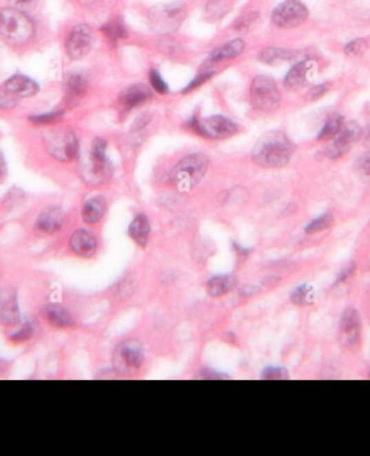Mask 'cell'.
Masks as SVG:
<instances>
[{
  "instance_id": "cell-1",
  "label": "cell",
  "mask_w": 370,
  "mask_h": 456,
  "mask_svg": "<svg viewBox=\"0 0 370 456\" xmlns=\"http://www.w3.org/2000/svg\"><path fill=\"white\" fill-rule=\"evenodd\" d=\"M294 146L282 131H269L258 140L252 150V159L265 168H277L287 164Z\"/></svg>"
},
{
  "instance_id": "cell-2",
  "label": "cell",
  "mask_w": 370,
  "mask_h": 456,
  "mask_svg": "<svg viewBox=\"0 0 370 456\" xmlns=\"http://www.w3.org/2000/svg\"><path fill=\"white\" fill-rule=\"evenodd\" d=\"M35 26L25 13L13 8L0 11V35L12 46L25 45L34 37Z\"/></svg>"
},
{
  "instance_id": "cell-3",
  "label": "cell",
  "mask_w": 370,
  "mask_h": 456,
  "mask_svg": "<svg viewBox=\"0 0 370 456\" xmlns=\"http://www.w3.org/2000/svg\"><path fill=\"white\" fill-rule=\"evenodd\" d=\"M209 166L208 157L204 154H191L184 157L172 169L170 180L181 192L191 191L202 181Z\"/></svg>"
},
{
  "instance_id": "cell-4",
  "label": "cell",
  "mask_w": 370,
  "mask_h": 456,
  "mask_svg": "<svg viewBox=\"0 0 370 456\" xmlns=\"http://www.w3.org/2000/svg\"><path fill=\"white\" fill-rule=\"evenodd\" d=\"M185 7L181 3H161L150 9L147 14L149 26L158 34H172L179 30L185 20Z\"/></svg>"
},
{
  "instance_id": "cell-5",
  "label": "cell",
  "mask_w": 370,
  "mask_h": 456,
  "mask_svg": "<svg viewBox=\"0 0 370 456\" xmlns=\"http://www.w3.org/2000/svg\"><path fill=\"white\" fill-rule=\"evenodd\" d=\"M187 128L199 136L214 140H225L237 134L238 126L225 116L214 115L199 119L193 117L187 123Z\"/></svg>"
},
{
  "instance_id": "cell-6",
  "label": "cell",
  "mask_w": 370,
  "mask_h": 456,
  "mask_svg": "<svg viewBox=\"0 0 370 456\" xmlns=\"http://www.w3.org/2000/svg\"><path fill=\"white\" fill-rule=\"evenodd\" d=\"M280 101V90L272 79L267 76L254 77L250 86V103L256 111L272 113Z\"/></svg>"
},
{
  "instance_id": "cell-7",
  "label": "cell",
  "mask_w": 370,
  "mask_h": 456,
  "mask_svg": "<svg viewBox=\"0 0 370 456\" xmlns=\"http://www.w3.org/2000/svg\"><path fill=\"white\" fill-rule=\"evenodd\" d=\"M43 142L48 153L58 161H71L79 154V140L73 131L51 130L45 135Z\"/></svg>"
},
{
  "instance_id": "cell-8",
  "label": "cell",
  "mask_w": 370,
  "mask_h": 456,
  "mask_svg": "<svg viewBox=\"0 0 370 456\" xmlns=\"http://www.w3.org/2000/svg\"><path fill=\"white\" fill-rule=\"evenodd\" d=\"M307 14V8L299 0H285L275 8L272 20L278 28H294L301 26Z\"/></svg>"
},
{
  "instance_id": "cell-9",
  "label": "cell",
  "mask_w": 370,
  "mask_h": 456,
  "mask_svg": "<svg viewBox=\"0 0 370 456\" xmlns=\"http://www.w3.org/2000/svg\"><path fill=\"white\" fill-rule=\"evenodd\" d=\"M92 43H94V36L90 28L85 24H81L75 26L71 30V33L68 34L65 43L66 53L73 60H79L90 52Z\"/></svg>"
},
{
  "instance_id": "cell-10",
  "label": "cell",
  "mask_w": 370,
  "mask_h": 456,
  "mask_svg": "<svg viewBox=\"0 0 370 456\" xmlns=\"http://www.w3.org/2000/svg\"><path fill=\"white\" fill-rule=\"evenodd\" d=\"M360 136H362V130L358 123L354 121L345 123L343 128L336 137L335 142L331 146L329 152L330 159H340L345 154L348 153L353 144H356L360 140Z\"/></svg>"
},
{
  "instance_id": "cell-11",
  "label": "cell",
  "mask_w": 370,
  "mask_h": 456,
  "mask_svg": "<svg viewBox=\"0 0 370 456\" xmlns=\"http://www.w3.org/2000/svg\"><path fill=\"white\" fill-rule=\"evenodd\" d=\"M107 143L102 138L94 139L90 151V174L92 178L102 181L111 175V166L106 157Z\"/></svg>"
},
{
  "instance_id": "cell-12",
  "label": "cell",
  "mask_w": 370,
  "mask_h": 456,
  "mask_svg": "<svg viewBox=\"0 0 370 456\" xmlns=\"http://www.w3.org/2000/svg\"><path fill=\"white\" fill-rule=\"evenodd\" d=\"M360 323L354 309H349L343 315L340 326V341L347 348H356L360 343Z\"/></svg>"
},
{
  "instance_id": "cell-13",
  "label": "cell",
  "mask_w": 370,
  "mask_h": 456,
  "mask_svg": "<svg viewBox=\"0 0 370 456\" xmlns=\"http://www.w3.org/2000/svg\"><path fill=\"white\" fill-rule=\"evenodd\" d=\"M152 97L151 90L149 87L143 83H136L131 85L121 91L119 95V102L125 111L136 109L138 106L145 103Z\"/></svg>"
},
{
  "instance_id": "cell-14",
  "label": "cell",
  "mask_w": 370,
  "mask_h": 456,
  "mask_svg": "<svg viewBox=\"0 0 370 456\" xmlns=\"http://www.w3.org/2000/svg\"><path fill=\"white\" fill-rule=\"evenodd\" d=\"M64 214L59 207L45 208L38 216L36 221V229L39 233L45 235H53L61 229L63 225Z\"/></svg>"
},
{
  "instance_id": "cell-15",
  "label": "cell",
  "mask_w": 370,
  "mask_h": 456,
  "mask_svg": "<svg viewBox=\"0 0 370 456\" xmlns=\"http://www.w3.org/2000/svg\"><path fill=\"white\" fill-rule=\"evenodd\" d=\"M70 246L76 255L91 257L96 250V239L88 230H77L70 239Z\"/></svg>"
},
{
  "instance_id": "cell-16",
  "label": "cell",
  "mask_w": 370,
  "mask_h": 456,
  "mask_svg": "<svg viewBox=\"0 0 370 456\" xmlns=\"http://www.w3.org/2000/svg\"><path fill=\"white\" fill-rule=\"evenodd\" d=\"M313 70L312 61H301L292 66L285 76L284 86L288 90H298L309 81V75Z\"/></svg>"
},
{
  "instance_id": "cell-17",
  "label": "cell",
  "mask_w": 370,
  "mask_h": 456,
  "mask_svg": "<svg viewBox=\"0 0 370 456\" xmlns=\"http://www.w3.org/2000/svg\"><path fill=\"white\" fill-rule=\"evenodd\" d=\"M37 83L28 76L14 75L8 79L5 83V90L11 96L19 98H28L37 94Z\"/></svg>"
},
{
  "instance_id": "cell-18",
  "label": "cell",
  "mask_w": 370,
  "mask_h": 456,
  "mask_svg": "<svg viewBox=\"0 0 370 456\" xmlns=\"http://www.w3.org/2000/svg\"><path fill=\"white\" fill-rule=\"evenodd\" d=\"M245 47H246V45L240 38L233 39V41H229V43H225L219 48L216 49L214 52L210 53L209 58L207 60V64L212 66V64L223 62V61L237 58L244 52Z\"/></svg>"
},
{
  "instance_id": "cell-19",
  "label": "cell",
  "mask_w": 370,
  "mask_h": 456,
  "mask_svg": "<svg viewBox=\"0 0 370 456\" xmlns=\"http://www.w3.org/2000/svg\"><path fill=\"white\" fill-rule=\"evenodd\" d=\"M116 358L119 366H125L126 368H136L141 366L143 353L140 346H136L134 343H126L119 348Z\"/></svg>"
},
{
  "instance_id": "cell-20",
  "label": "cell",
  "mask_w": 370,
  "mask_h": 456,
  "mask_svg": "<svg viewBox=\"0 0 370 456\" xmlns=\"http://www.w3.org/2000/svg\"><path fill=\"white\" fill-rule=\"evenodd\" d=\"M105 199L103 197H91L83 204V210H81L83 221L88 225H94L100 221L105 212Z\"/></svg>"
},
{
  "instance_id": "cell-21",
  "label": "cell",
  "mask_w": 370,
  "mask_h": 456,
  "mask_svg": "<svg viewBox=\"0 0 370 456\" xmlns=\"http://www.w3.org/2000/svg\"><path fill=\"white\" fill-rule=\"evenodd\" d=\"M150 231L151 228L147 217L145 215H138L129 226L128 233L136 244L144 247L149 239Z\"/></svg>"
},
{
  "instance_id": "cell-22",
  "label": "cell",
  "mask_w": 370,
  "mask_h": 456,
  "mask_svg": "<svg viewBox=\"0 0 370 456\" xmlns=\"http://www.w3.org/2000/svg\"><path fill=\"white\" fill-rule=\"evenodd\" d=\"M236 277L234 275H225L212 277L207 283V290L214 297L225 295L236 286Z\"/></svg>"
},
{
  "instance_id": "cell-23",
  "label": "cell",
  "mask_w": 370,
  "mask_h": 456,
  "mask_svg": "<svg viewBox=\"0 0 370 456\" xmlns=\"http://www.w3.org/2000/svg\"><path fill=\"white\" fill-rule=\"evenodd\" d=\"M294 57H295V53L292 51L278 48V47H269V48L262 50L259 54L260 61L267 66H278V64L292 60Z\"/></svg>"
},
{
  "instance_id": "cell-24",
  "label": "cell",
  "mask_w": 370,
  "mask_h": 456,
  "mask_svg": "<svg viewBox=\"0 0 370 456\" xmlns=\"http://www.w3.org/2000/svg\"><path fill=\"white\" fill-rule=\"evenodd\" d=\"M45 319L56 328H70L73 324V320L70 313L61 306L49 305L43 310Z\"/></svg>"
},
{
  "instance_id": "cell-25",
  "label": "cell",
  "mask_w": 370,
  "mask_h": 456,
  "mask_svg": "<svg viewBox=\"0 0 370 456\" xmlns=\"http://www.w3.org/2000/svg\"><path fill=\"white\" fill-rule=\"evenodd\" d=\"M0 319L8 326H15L20 322V311L14 296L8 298L0 307Z\"/></svg>"
},
{
  "instance_id": "cell-26",
  "label": "cell",
  "mask_w": 370,
  "mask_h": 456,
  "mask_svg": "<svg viewBox=\"0 0 370 456\" xmlns=\"http://www.w3.org/2000/svg\"><path fill=\"white\" fill-rule=\"evenodd\" d=\"M101 30L105 37L109 39L110 43L113 46L116 45L121 39L128 37L126 26H125L123 21L119 18L115 19L112 22L102 26Z\"/></svg>"
},
{
  "instance_id": "cell-27",
  "label": "cell",
  "mask_w": 370,
  "mask_h": 456,
  "mask_svg": "<svg viewBox=\"0 0 370 456\" xmlns=\"http://www.w3.org/2000/svg\"><path fill=\"white\" fill-rule=\"evenodd\" d=\"M343 125H345V119H343L342 116H333V117L326 121L325 126L322 127L320 135H318V140H320V141L335 140L336 137L339 135L341 129L343 128Z\"/></svg>"
},
{
  "instance_id": "cell-28",
  "label": "cell",
  "mask_w": 370,
  "mask_h": 456,
  "mask_svg": "<svg viewBox=\"0 0 370 456\" xmlns=\"http://www.w3.org/2000/svg\"><path fill=\"white\" fill-rule=\"evenodd\" d=\"M229 11V0H210L205 8V18L214 22L223 18Z\"/></svg>"
},
{
  "instance_id": "cell-29",
  "label": "cell",
  "mask_w": 370,
  "mask_h": 456,
  "mask_svg": "<svg viewBox=\"0 0 370 456\" xmlns=\"http://www.w3.org/2000/svg\"><path fill=\"white\" fill-rule=\"evenodd\" d=\"M66 92L71 98H79L85 94L87 89V83L83 76L74 75L70 76L65 83Z\"/></svg>"
},
{
  "instance_id": "cell-30",
  "label": "cell",
  "mask_w": 370,
  "mask_h": 456,
  "mask_svg": "<svg viewBox=\"0 0 370 456\" xmlns=\"http://www.w3.org/2000/svg\"><path fill=\"white\" fill-rule=\"evenodd\" d=\"M315 298L314 290L309 285H301L292 293L291 300L296 305H310Z\"/></svg>"
},
{
  "instance_id": "cell-31",
  "label": "cell",
  "mask_w": 370,
  "mask_h": 456,
  "mask_svg": "<svg viewBox=\"0 0 370 456\" xmlns=\"http://www.w3.org/2000/svg\"><path fill=\"white\" fill-rule=\"evenodd\" d=\"M333 224V217L330 214L324 215L322 217L315 219L314 221L311 222L310 225L307 226V233L309 235H313V233H318V232L324 231V230L328 229V228L331 227Z\"/></svg>"
},
{
  "instance_id": "cell-32",
  "label": "cell",
  "mask_w": 370,
  "mask_h": 456,
  "mask_svg": "<svg viewBox=\"0 0 370 456\" xmlns=\"http://www.w3.org/2000/svg\"><path fill=\"white\" fill-rule=\"evenodd\" d=\"M149 77L150 83H151L152 88H153L154 90L157 91L158 94L161 95L168 94V85H167L166 81L163 79L161 74H159L156 70H154V68L150 70Z\"/></svg>"
},
{
  "instance_id": "cell-33",
  "label": "cell",
  "mask_w": 370,
  "mask_h": 456,
  "mask_svg": "<svg viewBox=\"0 0 370 456\" xmlns=\"http://www.w3.org/2000/svg\"><path fill=\"white\" fill-rule=\"evenodd\" d=\"M259 18L258 12H247L243 14L240 18L237 19L234 23V28L236 30H246L254 26L256 21Z\"/></svg>"
},
{
  "instance_id": "cell-34",
  "label": "cell",
  "mask_w": 370,
  "mask_h": 456,
  "mask_svg": "<svg viewBox=\"0 0 370 456\" xmlns=\"http://www.w3.org/2000/svg\"><path fill=\"white\" fill-rule=\"evenodd\" d=\"M63 116L62 112H52V113L41 114V115L32 116L30 121L36 125H49L60 121Z\"/></svg>"
},
{
  "instance_id": "cell-35",
  "label": "cell",
  "mask_w": 370,
  "mask_h": 456,
  "mask_svg": "<svg viewBox=\"0 0 370 456\" xmlns=\"http://www.w3.org/2000/svg\"><path fill=\"white\" fill-rule=\"evenodd\" d=\"M367 48V43L363 39H356L345 46V52L350 57H356L363 53Z\"/></svg>"
},
{
  "instance_id": "cell-36",
  "label": "cell",
  "mask_w": 370,
  "mask_h": 456,
  "mask_svg": "<svg viewBox=\"0 0 370 456\" xmlns=\"http://www.w3.org/2000/svg\"><path fill=\"white\" fill-rule=\"evenodd\" d=\"M214 75V72H205V73L201 74V75L195 77V79L183 89L182 92H183V94H187V92H191L192 90H195V89L202 86L203 83H206L207 81H209Z\"/></svg>"
},
{
  "instance_id": "cell-37",
  "label": "cell",
  "mask_w": 370,
  "mask_h": 456,
  "mask_svg": "<svg viewBox=\"0 0 370 456\" xmlns=\"http://www.w3.org/2000/svg\"><path fill=\"white\" fill-rule=\"evenodd\" d=\"M33 326H30V323H28L25 326H23L17 333L11 336V341H15V343L28 341L32 337V335H33Z\"/></svg>"
},
{
  "instance_id": "cell-38",
  "label": "cell",
  "mask_w": 370,
  "mask_h": 456,
  "mask_svg": "<svg viewBox=\"0 0 370 456\" xmlns=\"http://www.w3.org/2000/svg\"><path fill=\"white\" fill-rule=\"evenodd\" d=\"M356 168L364 177H370V150L358 159Z\"/></svg>"
},
{
  "instance_id": "cell-39",
  "label": "cell",
  "mask_w": 370,
  "mask_h": 456,
  "mask_svg": "<svg viewBox=\"0 0 370 456\" xmlns=\"http://www.w3.org/2000/svg\"><path fill=\"white\" fill-rule=\"evenodd\" d=\"M328 91V86L325 83L318 85V86L313 87L309 90L307 94V99L309 101H316L318 99L322 98L324 95Z\"/></svg>"
},
{
  "instance_id": "cell-40",
  "label": "cell",
  "mask_w": 370,
  "mask_h": 456,
  "mask_svg": "<svg viewBox=\"0 0 370 456\" xmlns=\"http://www.w3.org/2000/svg\"><path fill=\"white\" fill-rule=\"evenodd\" d=\"M14 97L6 90H0V109H9L14 106Z\"/></svg>"
},
{
  "instance_id": "cell-41",
  "label": "cell",
  "mask_w": 370,
  "mask_h": 456,
  "mask_svg": "<svg viewBox=\"0 0 370 456\" xmlns=\"http://www.w3.org/2000/svg\"><path fill=\"white\" fill-rule=\"evenodd\" d=\"M284 372H282V370H280V368H269V370H267L265 372V378H269V379H271V378H284Z\"/></svg>"
},
{
  "instance_id": "cell-42",
  "label": "cell",
  "mask_w": 370,
  "mask_h": 456,
  "mask_svg": "<svg viewBox=\"0 0 370 456\" xmlns=\"http://www.w3.org/2000/svg\"><path fill=\"white\" fill-rule=\"evenodd\" d=\"M6 170H7V166H6L5 157L0 154V180L3 179L5 176Z\"/></svg>"
},
{
  "instance_id": "cell-43",
  "label": "cell",
  "mask_w": 370,
  "mask_h": 456,
  "mask_svg": "<svg viewBox=\"0 0 370 456\" xmlns=\"http://www.w3.org/2000/svg\"><path fill=\"white\" fill-rule=\"evenodd\" d=\"M12 1L15 3V5L28 6L35 3V1H37V0H12Z\"/></svg>"
},
{
  "instance_id": "cell-44",
  "label": "cell",
  "mask_w": 370,
  "mask_h": 456,
  "mask_svg": "<svg viewBox=\"0 0 370 456\" xmlns=\"http://www.w3.org/2000/svg\"><path fill=\"white\" fill-rule=\"evenodd\" d=\"M365 146L370 150V129L366 132Z\"/></svg>"
}]
</instances>
